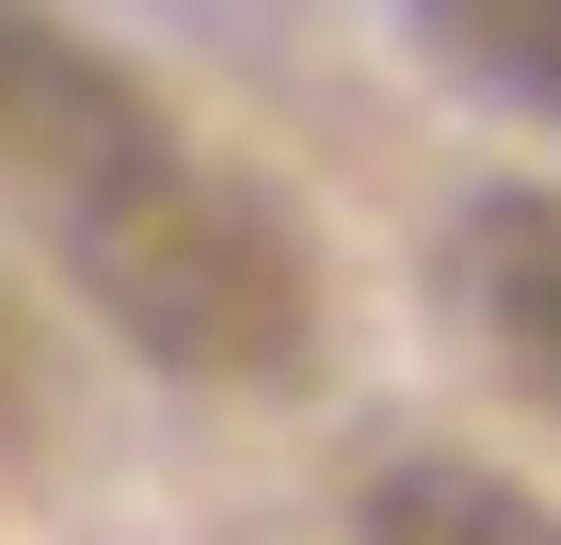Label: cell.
I'll list each match as a JSON object with an SVG mask.
<instances>
[{
  "instance_id": "obj_1",
  "label": "cell",
  "mask_w": 561,
  "mask_h": 545,
  "mask_svg": "<svg viewBox=\"0 0 561 545\" xmlns=\"http://www.w3.org/2000/svg\"><path fill=\"white\" fill-rule=\"evenodd\" d=\"M65 257H81L96 321L129 353H161V370H193V385H289L321 353V241L257 177L193 161V145H161L96 209H65Z\"/></svg>"
},
{
  "instance_id": "obj_2",
  "label": "cell",
  "mask_w": 561,
  "mask_h": 545,
  "mask_svg": "<svg viewBox=\"0 0 561 545\" xmlns=\"http://www.w3.org/2000/svg\"><path fill=\"white\" fill-rule=\"evenodd\" d=\"M176 145V113L48 0H0V193H33L48 225L96 209L113 177H145Z\"/></svg>"
},
{
  "instance_id": "obj_3",
  "label": "cell",
  "mask_w": 561,
  "mask_h": 545,
  "mask_svg": "<svg viewBox=\"0 0 561 545\" xmlns=\"http://www.w3.org/2000/svg\"><path fill=\"white\" fill-rule=\"evenodd\" d=\"M449 305H466L481 370L561 418V193H481L449 241Z\"/></svg>"
},
{
  "instance_id": "obj_4",
  "label": "cell",
  "mask_w": 561,
  "mask_h": 545,
  "mask_svg": "<svg viewBox=\"0 0 561 545\" xmlns=\"http://www.w3.org/2000/svg\"><path fill=\"white\" fill-rule=\"evenodd\" d=\"M353 530L369 545H561V513L529 481H497V465H466V450H401V465H369Z\"/></svg>"
},
{
  "instance_id": "obj_5",
  "label": "cell",
  "mask_w": 561,
  "mask_h": 545,
  "mask_svg": "<svg viewBox=\"0 0 561 545\" xmlns=\"http://www.w3.org/2000/svg\"><path fill=\"white\" fill-rule=\"evenodd\" d=\"M417 48L497 113H561V0H401Z\"/></svg>"
},
{
  "instance_id": "obj_6",
  "label": "cell",
  "mask_w": 561,
  "mask_h": 545,
  "mask_svg": "<svg viewBox=\"0 0 561 545\" xmlns=\"http://www.w3.org/2000/svg\"><path fill=\"white\" fill-rule=\"evenodd\" d=\"M48 433H65V353H48V321L16 289H0V481H33Z\"/></svg>"
}]
</instances>
